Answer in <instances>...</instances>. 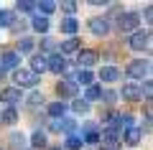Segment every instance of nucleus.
<instances>
[{
    "label": "nucleus",
    "mask_w": 153,
    "mask_h": 150,
    "mask_svg": "<svg viewBox=\"0 0 153 150\" xmlns=\"http://www.w3.org/2000/svg\"><path fill=\"white\" fill-rule=\"evenodd\" d=\"M100 99H105L107 104H112L115 99H117V92H112V89H102V94H100Z\"/></svg>",
    "instance_id": "obj_29"
},
{
    "label": "nucleus",
    "mask_w": 153,
    "mask_h": 150,
    "mask_svg": "<svg viewBox=\"0 0 153 150\" xmlns=\"http://www.w3.org/2000/svg\"><path fill=\"white\" fill-rule=\"evenodd\" d=\"M117 28H120V33H133L138 28V16L135 13H123L117 18Z\"/></svg>",
    "instance_id": "obj_3"
},
{
    "label": "nucleus",
    "mask_w": 153,
    "mask_h": 150,
    "mask_svg": "<svg viewBox=\"0 0 153 150\" xmlns=\"http://www.w3.org/2000/svg\"><path fill=\"white\" fill-rule=\"evenodd\" d=\"M123 140H125L128 145H138L143 140V130L140 127H128V130H123Z\"/></svg>",
    "instance_id": "obj_12"
},
{
    "label": "nucleus",
    "mask_w": 153,
    "mask_h": 150,
    "mask_svg": "<svg viewBox=\"0 0 153 150\" xmlns=\"http://www.w3.org/2000/svg\"><path fill=\"white\" fill-rule=\"evenodd\" d=\"M71 109H74L76 115H87V112H89V102H84V99H79V97H76L74 104H71Z\"/></svg>",
    "instance_id": "obj_23"
},
{
    "label": "nucleus",
    "mask_w": 153,
    "mask_h": 150,
    "mask_svg": "<svg viewBox=\"0 0 153 150\" xmlns=\"http://www.w3.org/2000/svg\"><path fill=\"white\" fill-rule=\"evenodd\" d=\"M36 8L44 13V18H46V16H51V13L56 10V3H51V0H44V3H36Z\"/></svg>",
    "instance_id": "obj_22"
},
{
    "label": "nucleus",
    "mask_w": 153,
    "mask_h": 150,
    "mask_svg": "<svg viewBox=\"0 0 153 150\" xmlns=\"http://www.w3.org/2000/svg\"><path fill=\"white\" fill-rule=\"evenodd\" d=\"M76 81H79V84H92V71H79V74H76Z\"/></svg>",
    "instance_id": "obj_30"
},
{
    "label": "nucleus",
    "mask_w": 153,
    "mask_h": 150,
    "mask_svg": "<svg viewBox=\"0 0 153 150\" xmlns=\"http://www.w3.org/2000/svg\"><path fill=\"white\" fill-rule=\"evenodd\" d=\"M0 120H3L5 125H16V122H18V109H16V107H8L5 112H3V117H0Z\"/></svg>",
    "instance_id": "obj_20"
},
{
    "label": "nucleus",
    "mask_w": 153,
    "mask_h": 150,
    "mask_svg": "<svg viewBox=\"0 0 153 150\" xmlns=\"http://www.w3.org/2000/svg\"><path fill=\"white\" fill-rule=\"evenodd\" d=\"M31 143H33V148H44V145H46V135L44 132H41V130H38V132H33V137H31Z\"/></svg>",
    "instance_id": "obj_27"
},
{
    "label": "nucleus",
    "mask_w": 153,
    "mask_h": 150,
    "mask_svg": "<svg viewBox=\"0 0 153 150\" xmlns=\"http://www.w3.org/2000/svg\"><path fill=\"white\" fill-rule=\"evenodd\" d=\"M76 28H79V23H76L74 18H66V21H61V31L69 33V36H71V33H76Z\"/></svg>",
    "instance_id": "obj_24"
},
{
    "label": "nucleus",
    "mask_w": 153,
    "mask_h": 150,
    "mask_svg": "<svg viewBox=\"0 0 153 150\" xmlns=\"http://www.w3.org/2000/svg\"><path fill=\"white\" fill-rule=\"evenodd\" d=\"M148 46H151V33L138 31V33L130 36V48L133 51H143V48H148Z\"/></svg>",
    "instance_id": "obj_6"
},
{
    "label": "nucleus",
    "mask_w": 153,
    "mask_h": 150,
    "mask_svg": "<svg viewBox=\"0 0 153 150\" xmlns=\"http://www.w3.org/2000/svg\"><path fill=\"white\" fill-rule=\"evenodd\" d=\"M33 31H36V33H49V18L36 16V18H33Z\"/></svg>",
    "instance_id": "obj_18"
},
{
    "label": "nucleus",
    "mask_w": 153,
    "mask_h": 150,
    "mask_svg": "<svg viewBox=\"0 0 153 150\" xmlns=\"http://www.w3.org/2000/svg\"><path fill=\"white\" fill-rule=\"evenodd\" d=\"M79 46H82V41H79V38H69V41H64V43H61V51L71 54V51H76Z\"/></svg>",
    "instance_id": "obj_25"
},
{
    "label": "nucleus",
    "mask_w": 153,
    "mask_h": 150,
    "mask_svg": "<svg viewBox=\"0 0 153 150\" xmlns=\"http://www.w3.org/2000/svg\"><path fill=\"white\" fill-rule=\"evenodd\" d=\"M46 69L54 71V74H64V71H66V61H64V56H61V54H51L49 59H46Z\"/></svg>",
    "instance_id": "obj_7"
},
{
    "label": "nucleus",
    "mask_w": 153,
    "mask_h": 150,
    "mask_svg": "<svg viewBox=\"0 0 153 150\" xmlns=\"http://www.w3.org/2000/svg\"><path fill=\"white\" fill-rule=\"evenodd\" d=\"M28 104H44V94L41 92H31L28 94Z\"/></svg>",
    "instance_id": "obj_31"
},
{
    "label": "nucleus",
    "mask_w": 153,
    "mask_h": 150,
    "mask_svg": "<svg viewBox=\"0 0 153 150\" xmlns=\"http://www.w3.org/2000/svg\"><path fill=\"white\" fill-rule=\"evenodd\" d=\"M143 16H146V21L151 23V18H153V10H151V8H146V13H143Z\"/></svg>",
    "instance_id": "obj_36"
},
{
    "label": "nucleus",
    "mask_w": 153,
    "mask_h": 150,
    "mask_svg": "<svg viewBox=\"0 0 153 150\" xmlns=\"http://www.w3.org/2000/svg\"><path fill=\"white\" fill-rule=\"evenodd\" d=\"M0 76H5V69H3V66H0Z\"/></svg>",
    "instance_id": "obj_38"
},
{
    "label": "nucleus",
    "mask_w": 153,
    "mask_h": 150,
    "mask_svg": "<svg viewBox=\"0 0 153 150\" xmlns=\"http://www.w3.org/2000/svg\"><path fill=\"white\" fill-rule=\"evenodd\" d=\"M100 94H102V89H100L97 84H89L87 86V99H84V102H94V99H100Z\"/></svg>",
    "instance_id": "obj_26"
},
{
    "label": "nucleus",
    "mask_w": 153,
    "mask_h": 150,
    "mask_svg": "<svg viewBox=\"0 0 153 150\" xmlns=\"http://www.w3.org/2000/svg\"><path fill=\"white\" fill-rule=\"evenodd\" d=\"M16 84L21 86H36L38 81H41V74H36V71H31V69H16Z\"/></svg>",
    "instance_id": "obj_1"
},
{
    "label": "nucleus",
    "mask_w": 153,
    "mask_h": 150,
    "mask_svg": "<svg viewBox=\"0 0 153 150\" xmlns=\"http://www.w3.org/2000/svg\"><path fill=\"white\" fill-rule=\"evenodd\" d=\"M49 115H51L54 120H61V117L66 115V107H64V102H51V104H49Z\"/></svg>",
    "instance_id": "obj_16"
},
{
    "label": "nucleus",
    "mask_w": 153,
    "mask_h": 150,
    "mask_svg": "<svg viewBox=\"0 0 153 150\" xmlns=\"http://www.w3.org/2000/svg\"><path fill=\"white\" fill-rule=\"evenodd\" d=\"M21 89H16V86H8V89H3L0 92V102H5V104H16V102H21Z\"/></svg>",
    "instance_id": "obj_10"
},
{
    "label": "nucleus",
    "mask_w": 153,
    "mask_h": 150,
    "mask_svg": "<svg viewBox=\"0 0 153 150\" xmlns=\"http://www.w3.org/2000/svg\"><path fill=\"white\" fill-rule=\"evenodd\" d=\"M33 48H36L33 38H21V43H18V54H31Z\"/></svg>",
    "instance_id": "obj_21"
},
{
    "label": "nucleus",
    "mask_w": 153,
    "mask_h": 150,
    "mask_svg": "<svg viewBox=\"0 0 153 150\" xmlns=\"http://www.w3.org/2000/svg\"><path fill=\"white\" fill-rule=\"evenodd\" d=\"M148 69H151V64H148V61H133L125 71H128V76H130V79H143V76L148 74Z\"/></svg>",
    "instance_id": "obj_5"
},
{
    "label": "nucleus",
    "mask_w": 153,
    "mask_h": 150,
    "mask_svg": "<svg viewBox=\"0 0 153 150\" xmlns=\"http://www.w3.org/2000/svg\"><path fill=\"white\" fill-rule=\"evenodd\" d=\"M18 10H21V13H31L33 10V8H36V3H28V0H21V3H18Z\"/></svg>",
    "instance_id": "obj_32"
},
{
    "label": "nucleus",
    "mask_w": 153,
    "mask_h": 150,
    "mask_svg": "<svg viewBox=\"0 0 153 150\" xmlns=\"http://www.w3.org/2000/svg\"><path fill=\"white\" fill-rule=\"evenodd\" d=\"M100 79L102 81H117L120 79V71L115 66H105V69H100Z\"/></svg>",
    "instance_id": "obj_15"
},
{
    "label": "nucleus",
    "mask_w": 153,
    "mask_h": 150,
    "mask_svg": "<svg viewBox=\"0 0 153 150\" xmlns=\"http://www.w3.org/2000/svg\"><path fill=\"white\" fill-rule=\"evenodd\" d=\"M82 148V137H69L66 140V150H79Z\"/></svg>",
    "instance_id": "obj_33"
},
{
    "label": "nucleus",
    "mask_w": 153,
    "mask_h": 150,
    "mask_svg": "<svg viewBox=\"0 0 153 150\" xmlns=\"http://www.w3.org/2000/svg\"><path fill=\"white\" fill-rule=\"evenodd\" d=\"M23 143H26V137H23L21 132H13V135H10V145H13L16 150H23Z\"/></svg>",
    "instance_id": "obj_28"
},
{
    "label": "nucleus",
    "mask_w": 153,
    "mask_h": 150,
    "mask_svg": "<svg viewBox=\"0 0 153 150\" xmlns=\"http://www.w3.org/2000/svg\"><path fill=\"white\" fill-rule=\"evenodd\" d=\"M0 66L3 69H21V54L18 51H5L3 54V59H0Z\"/></svg>",
    "instance_id": "obj_8"
},
{
    "label": "nucleus",
    "mask_w": 153,
    "mask_h": 150,
    "mask_svg": "<svg viewBox=\"0 0 153 150\" xmlns=\"http://www.w3.org/2000/svg\"><path fill=\"white\" fill-rule=\"evenodd\" d=\"M61 10H64V13H69V16H71V13L76 10V3H71V0H66V3H61Z\"/></svg>",
    "instance_id": "obj_35"
},
{
    "label": "nucleus",
    "mask_w": 153,
    "mask_h": 150,
    "mask_svg": "<svg viewBox=\"0 0 153 150\" xmlns=\"http://www.w3.org/2000/svg\"><path fill=\"white\" fill-rule=\"evenodd\" d=\"M16 26V13L13 10H0V28H10Z\"/></svg>",
    "instance_id": "obj_17"
},
{
    "label": "nucleus",
    "mask_w": 153,
    "mask_h": 150,
    "mask_svg": "<svg viewBox=\"0 0 153 150\" xmlns=\"http://www.w3.org/2000/svg\"><path fill=\"white\" fill-rule=\"evenodd\" d=\"M56 94H59L61 99H71V97L76 99V84H74L71 79H64V81H59V84H56Z\"/></svg>",
    "instance_id": "obj_4"
},
{
    "label": "nucleus",
    "mask_w": 153,
    "mask_h": 150,
    "mask_svg": "<svg viewBox=\"0 0 153 150\" xmlns=\"http://www.w3.org/2000/svg\"><path fill=\"white\" fill-rule=\"evenodd\" d=\"M123 99H128V102H138L140 99V86L138 84H123Z\"/></svg>",
    "instance_id": "obj_13"
},
{
    "label": "nucleus",
    "mask_w": 153,
    "mask_h": 150,
    "mask_svg": "<svg viewBox=\"0 0 153 150\" xmlns=\"http://www.w3.org/2000/svg\"><path fill=\"white\" fill-rule=\"evenodd\" d=\"M84 140H87L89 145H97L100 143V130H94V132H84Z\"/></svg>",
    "instance_id": "obj_34"
},
{
    "label": "nucleus",
    "mask_w": 153,
    "mask_h": 150,
    "mask_svg": "<svg viewBox=\"0 0 153 150\" xmlns=\"http://www.w3.org/2000/svg\"><path fill=\"white\" fill-rule=\"evenodd\" d=\"M46 69V59L44 56H31V71H36V74H41V71Z\"/></svg>",
    "instance_id": "obj_19"
},
{
    "label": "nucleus",
    "mask_w": 153,
    "mask_h": 150,
    "mask_svg": "<svg viewBox=\"0 0 153 150\" xmlns=\"http://www.w3.org/2000/svg\"><path fill=\"white\" fill-rule=\"evenodd\" d=\"M49 150H61V148H49Z\"/></svg>",
    "instance_id": "obj_39"
},
{
    "label": "nucleus",
    "mask_w": 153,
    "mask_h": 150,
    "mask_svg": "<svg viewBox=\"0 0 153 150\" xmlns=\"http://www.w3.org/2000/svg\"><path fill=\"white\" fill-rule=\"evenodd\" d=\"M100 137H102L107 145H117V143L123 140V132L117 130V125H110V127L102 130V135H100Z\"/></svg>",
    "instance_id": "obj_9"
},
{
    "label": "nucleus",
    "mask_w": 153,
    "mask_h": 150,
    "mask_svg": "<svg viewBox=\"0 0 153 150\" xmlns=\"http://www.w3.org/2000/svg\"><path fill=\"white\" fill-rule=\"evenodd\" d=\"M44 48H46V51H49V48H54V41H51V38H46V41H44Z\"/></svg>",
    "instance_id": "obj_37"
},
{
    "label": "nucleus",
    "mask_w": 153,
    "mask_h": 150,
    "mask_svg": "<svg viewBox=\"0 0 153 150\" xmlns=\"http://www.w3.org/2000/svg\"><path fill=\"white\" fill-rule=\"evenodd\" d=\"M56 130H59V132H64V135H69V137H71V132L76 130V122H74L71 117H61V120H56Z\"/></svg>",
    "instance_id": "obj_14"
},
{
    "label": "nucleus",
    "mask_w": 153,
    "mask_h": 150,
    "mask_svg": "<svg viewBox=\"0 0 153 150\" xmlns=\"http://www.w3.org/2000/svg\"><path fill=\"white\" fill-rule=\"evenodd\" d=\"M97 61H100V54H97V51H92V48H82L79 56H76V64H79V69H82V71H89Z\"/></svg>",
    "instance_id": "obj_2"
},
{
    "label": "nucleus",
    "mask_w": 153,
    "mask_h": 150,
    "mask_svg": "<svg viewBox=\"0 0 153 150\" xmlns=\"http://www.w3.org/2000/svg\"><path fill=\"white\" fill-rule=\"evenodd\" d=\"M89 28H92L94 36H107L110 33V23L105 21V18H92V21H89Z\"/></svg>",
    "instance_id": "obj_11"
}]
</instances>
